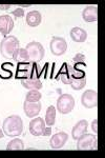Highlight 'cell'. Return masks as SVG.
<instances>
[{"label":"cell","mask_w":105,"mask_h":158,"mask_svg":"<svg viewBox=\"0 0 105 158\" xmlns=\"http://www.w3.org/2000/svg\"><path fill=\"white\" fill-rule=\"evenodd\" d=\"M4 134L10 137H17L23 131V121L18 115H12L4 119L2 126Z\"/></svg>","instance_id":"obj_1"},{"label":"cell","mask_w":105,"mask_h":158,"mask_svg":"<svg viewBox=\"0 0 105 158\" xmlns=\"http://www.w3.org/2000/svg\"><path fill=\"white\" fill-rule=\"evenodd\" d=\"M19 40L15 36L4 37L0 42V54L6 59L13 58V55L19 49Z\"/></svg>","instance_id":"obj_2"},{"label":"cell","mask_w":105,"mask_h":158,"mask_svg":"<svg viewBox=\"0 0 105 158\" xmlns=\"http://www.w3.org/2000/svg\"><path fill=\"white\" fill-rule=\"evenodd\" d=\"M37 65L35 62H23V63H18L17 65V72L16 77L20 79L25 78H38L37 74Z\"/></svg>","instance_id":"obj_3"},{"label":"cell","mask_w":105,"mask_h":158,"mask_svg":"<svg viewBox=\"0 0 105 158\" xmlns=\"http://www.w3.org/2000/svg\"><path fill=\"white\" fill-rule=\"evenodd\" d=\"M27 54H29V58L30 62H39L44 58L45 55V50L42 47V44L39 42H30L29 44L25 47Z\"/></svg>","instance_id":"obj_4"},{"label":"cell","mask_w":105,"mask_h":158,"mask_svg":"<svg viewBox=\"0 0 105 158\" xmlns=\"http://www.w3.org/2000/svg\"><path fill=\"white\" fill-rule=\"evenodd\" d=\"M75 106V99L70 94H62L59 96L57 100V108L56 110L61 114H68L74 110Z\"/></svg>","instance_id":"obj_5"},{"label":"cell","mask_w":105,"mask_h":158,"mask_svg":"<svg viewBox=\"0 0 105 158\" xmlns=\"http://www.w3.org/2000/svg\"><path fill=\"white\" fill-rule=\"evenodd\" d=\"M50 49L53 55L55 56H62L67 51V42L62 37H53L50 43Z\"/></svg>","instance_id":"obj_6"},{"label":"cell","mask_w":105,"mask_h":158,"mask_svg":"<svg viewBox=\"0 0 105 158\" xmlns=\"http://www.w3.org/2000/svg\"><path fill=\"white\" fill-rule=\"evenodd\" d=\"M81 103L86 109L96 108L98 106V94H97V92L93 90L85 91L81 97Z\"/></svg>","instance_id":"obj_7"},{"label":"cell","mask_w":105,"mask_h":158,"mask_svg":"<svg viewBox=\"0 0 105 158\" xmlns=\"http://www.w3.org/2000/svg\"><path fill=\"white\" fill-rule=\"evenodd\" d=\"M97 139V136H94L93 134H83L79 137L78 142H77V149L79 151H87V150H93L94 141Z\"/></svg>","instance_id":"obj_8"},{"label":"cell","mask_w":105,"mask_h":158,"mask_svg":"<svg viewBox=\"0 0 105 158\" xmlns=\"http://www.w3.org/2000/svg\"><path fill=\"white\" fill-rule=\"evenodd\" d=\"M44 119L41 117H36L30 122V132L34 136H41L44 133V130L46 128Z\"/></svg>","instance_id":"obj_9"},{"label":"cell","mask_w":105,"mask_h":158,"mask_svg":"<svg viewBox=\"0 0 105 158\" xmlns=\"http://www.w3.org/2000/svg\"><path fill=\"white\" fill-rule=\"evenodd\" d=\"M67 139L68 135L65 132H59V133H56L52 136V138L50 140V146L53 150H59L65 146Z\"/></svg>","instance_id":"obj_10"},{"label":"cell","mask_w":105,"mask_h":158,"mask_svg":"<svg viewBox=\"0 0 105 158\" xmlns=\"http://www.w3.org/2000/svg\"><path fill=\"white\" fill-rule=\"evenodd\" d=\"M14 27V21L9 15L0 16V33L4 36L9 35Z\"/></svg>","instance_id":"obj_11"},{"label":"cell","mask_w":105,"mask_h":158,"mask_svg":"<svg viewBox=\"0 0 105 158\" xmlns=\"http://www.w3.org/2000/svg\"><path fill=\"white\" fill-rule=\"evenodd\" d=\"M23 111L27 117L34 118V117L39 115V113L41 111V103L40 102H27V101H24Z\"/></svg>","instance_id":"obj_12"},{"label":"cell","mask_w":105,"mask_h":158,"mask_svg":"<svg viewBox=\"0 0 105 158\" xmlns=\"http://www.w3.org/2000/svg\"><path fill=\"white\" fill-rule=\"evenodd\" d=\"M82 18L86 22H96L98 19V7L97 6H91L83 10Z\"/></svg>","instance_id":"obj_13"},{"label":"cell","mask_w":105,"mask_h":158,"mask_svg":"<svg viewBox=\"0 0 105 158\" xmlns=\"http://www.w3.org/2000/svg\"><path fill=\"white\" fill-rule=\"evenodd\" d=\"M21 85L26 90H37L39 91L42 89V82L39 78H25L21 79Z\"/></svg>","instance_id":"obj_14"},{"label":"cell","mask_w":105,"mask_h":158,"mask_svg":"<svg viewBox=\"0 0 105 158\" xmlns=\"http://www.w3.org/2000/svg\"><path fill=\"white\" fill-rule=\"evenodd\" d=\"M71 70H73V65L64 64L62 69L59 72L60 75V79L64 85H71L73 81V74H71Z\"/></svg>","instance_id":"obj_15"},{"label":"cell","mask_w":105,"mask_h":158,"mask_svg":"<svg viewBox=\"0 0 105 158\" xmlns=\"http://www.w3.org/2000/svg\"><path fill=\"white\" fill-rule=\"evenodd\" d=\"M87 127H88V123L85 119L79 121L73 128V130H71V136H73V138L77 140L81 135L85 134L86 131H87Z\"/></svg>","instance_id":"obj_16"},{"label":"cell","mask_w":105,"mask_h":158,"mask_svg":"<svg viewBox=\"0 0 105 158\" xmlns=\"http://www.w3.org/2000/svg\"><path fill=\"white\" fill-rule=\"evenodd\" d=\"M70 35L75 42H84L87 39V32L81 27H73L71 30Z\"/></svg>","instance_id":"obj_17"},{"label":"cell","mask_w":105,"mask_h":158,"mask_svg":"<svg viewBox=\"0 0 105 158\" xmlns=\"http://www.w3.org/2000/svg\"><path fill=\"white\" fill-rule=\"evenodd\" d=\"M42 21V15L38 11H32L26 15V23L32 27H38Z\"/></svg>","instance_id":"obj_18"},{"label":"cell","mask_w":105,"mask_h":158,"mask_svg":"<svg viewBox=\"0 0 105 158\" xmlns=\"http://www.w3.org/2000/svg\"><path fill=\"white\" fill-rule=\"evenodd\" d=\"M13 59H14L18 63L29 62V61H30L29 54H27L26 50L21 49V48H19V49H18L16 52L14 53V55H13Z\"/></svg>","instance_id":"obj_19"},{"label":"cell","mask_w":105,"mask_h":158,"mask_svg":"<svg viewBox=\"0 0 105 158\" xmlns=\"http://www.w3.org/2000/svg\"><path fill=\"white\" fill-rule=\"evenodd\" d=\"M56 108L53 106H48L46 110V114H45V124L48 127H52L55 124V120H56Z\"/></svg>","instance_id":"obj_20"},{"label":"cell","mask_w":105,"mask_h":158,"mask_svg":"<svg viewBox=\"0 0 105 158\" xmlns=\"http://www.w3.org/2000/svg\"><path fill=\"white\" fill-rule=\"evenodd\" d=\"M7 151H21L24 150V142L19 138H15L7 143Z\"/></svg>","instance_id":"obj_21"},{"label":"cell","mask_w":105,"mask_h":158,"mask_svg":"<svg viewBox=\"0 0 105 158\" xmlns=\"http://www.w3.org/2000/svg\"><path fill=\"white\" fill-rule=\"evenodd\" d=\"M42 95L39 91L37 90H30L25 96V101L27 102H39Z\"/></svg>","instance_id":"obj_22"},{"label":"cell","mask_w":105,"mask_h":158,"mask_svg":"<svg viewBox=\"0 0 105 158\" xmlns=\"http://www.w3.org/2000/svg\"><path fill=\"white\" fill-rule=\"evenodd\" d=\"M71 89L75 91H80L84 86L86 85V77H81V78H76L73 79L71 83Z\"/></svg>","instance_id":"obj_23"},{"label":"cell","mask_w":105,"mask_h":158,"mask_svg":"<svg viewBox=\"0 0 105 158\" xmlns=\"http://www.w3.org/2000/svg\"><path fill=\"white\" fill-rule=\"evenodd\" d=\"M74 62L76 63H83L84 61H85V55L81 54V53H78V54H76L75 57L73 58Z\"/></svg>","instance_id":"obj_24"},{"label":"cell","mask_w":105,"mask_h":158,"mask_svg":"<svg viewBox=\"0 0 105 158\" xmlns=\"http://www.w3.org/2000/svg\"><path fill=\"white\" fill-rule=\"evenodd\" d=\"M12 14L14 15L15 17H17V18H21V17H23L24 16V11L22 9H16V10H14V11L12 12Z\"/></svg>","instance_id":"obj_25"},{"label":"cell","mask_w":105,"mask_h":158,"mask_svg":"<svg viewBox=\"0 0 105 158\" xmlns=\"http://www.w3.org/2000/svg\"><path fill=\"white\" fill-rule=\"evenodd\" d=\"M91 129H93L95 134L98 133V119H95L93 121V123H91Z\"/></svg>","instance_id":"obj_26"},{"label":"cell","mask_w":105,"mask_h":158,"mask_svg":"<svg viewBox=\"0 0 105 158\" xmlns=\"http://www.w3.org/2000/svg\"><path fill=\"white\" fill-rule=\"evenodd\" d=\"M50 133H52V129H50V128H45L44 133H43V136H50Z\"/></svg>","instance_id":"obj_27"},{"label":"cell","mask_w":105,"mask_h":158,"mask_svg":"<svg viewBox=\"0 0 105 158\" xmlns=\"http://www.w3.org/2000/svg\"><path fill=\"white\" fill-rule=\"evenodd\" d=\"M11 4H6V6H3V4H0V10L2 11H7L9 9H11Z\"/></svg>","instance_id":"obj_28"},{"label":"cell","mask_w":105,"mask_h":158,"mask_svg":"<svg viewBox=\"0 0 105 158\" xmlns=\"http://www.w3.org/2000/svg\"><path fill=\"white\" fill-rule=\"evenodd\" d=\"M98 149V138L94 141V144H93V150H97Z\"/></svg>","instance_id":"obj_29"},{"label":"cell","mask_w":105,"mask_h":158,"mask_svg":"<svg viewBox=\"0 0 105 158\" xmlns=\"http://www.w3.org/2000/svg\"><path fill=\"white\" fill-rule=\"evenodd\" d=\"M3 136H4V134H3V130L0 129V139L3 138Z\"/></svg>","instance_id":"obj_30"}]
</instances>
